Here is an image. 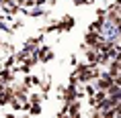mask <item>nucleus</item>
<instances>
[{
    "label": "nucleus",
    "instance_id": "f257e3e1",
    "mask_svg": "<svg viewBox=\"0 0 121 118\" xmlns=\"http://www.w3.org/2000/svg\"><path fill=\"white\" fill-rule=\"evenodd\" d=\"M113 75L107 73V75H99V90H109V88L113 86Z\"/></svg>",
    "mask_w": 121,
    "mask_h": 118
},
{
    "label": "nucleus",
    "instance_id": "f03ea898",
    "mask_svg": "<svg viewBox=\"0 0 121 118\" xmlns=\"http://www.w3.org/2000/svg\"><path fill=\"white\" fill-rule=\"evenodd\" d=\"M74 86H76V84H70V88H66V90H64V98H66V102H72V100L78 96V90H76Z\"/></svg>",
    "mask_w": 121,
    "mask_h": 118
},
{
    "label": "nucleus",
    "instance_id": "7ed1b4c3",
    "mask_svg": "<svg viewBox=\"0 0 121 118\" xmlns=\"http://www.w3.org/2000/svg\"><path fill=\"white\" fill-rule=\"evenodd\" d=\"M72 27H74V19H72V16H66L62 23H57V29H60V31H70Z\"/></svg>",
    "mask_w": 121,
    "mask_h": 118
},
{
    "label": "nucleus",
    "instance_id": "20e7f679",
    "mask_svg": "<svg viewBox=\"0 0 121 118\" xmlns=\"http://www.w3.org/2000/svg\"><path fill=\"white\" fill-rule=\"evenodd\" d=\"M78 108H80L78 100H76V102H74V100L68 102V114H70V116H80V110H78Z\"/></svg>",
    "mask_w": 121,
    "mask_h": 118
},
{
    "label": "nucleus",
    "instance_id": "39448f33",
    "mask_svg": "<svg viewBox=\"0 0 121 118\" xmlns=\"http://www.w3.org/2000/svg\"><path fill=\"white\" fill-rule=\"evenodd\" d=\"M51 57H53V53H51L49 49H41V51H37V59H41V61H49Z\"/></svg>",
    "mask_w": 121,
    "mask_h": 118
},
{
    "label": "nucleus",
    "instance_id": "423d86ee",
    "mask_svg": "<svg viewBox=\"0 0 121 118\" xmlns=\"http://www.w3.org/2000/svg\"><path fill=\"white\" fill-rule=\"evenodd\" d=\"M103 20H105V19H99L96 23H92V25L88 27V31H92V33H103Z\"/></svg>",
    "mask_w": 121,
    "mask_h": 118
},
{
    "label": "nucleus",
    "instance_id": "0eeeda50",
    "mask_svg": "<svg viewBox=\"0 0 121 118\" xmlns=\"http://www.w3.org/2000/svg\"><path fill=\"white\" fill-rule=\"evenodd\" d=\"M33 84H39V80L35 77V75H29V77H25V86H27V88L33 86Z\"/></svg>",
    "mask_w": 121,
    "mask_h": 118
},
{
    "label": "nucleus",
    "instance_id": "6e6552de",
    "mask_svg": "<svg viewBox=\"0 0 121 118\" xmlns=\"http://www.w3.org/2000/svg\"><path fill=\"white\" fill-rule=\"evenodd\" d=\"M8 80H13V75H10V71H8V69H4V71L0 73V81H8Z\"/></svg>",
    "mask_w": 121,
    "mask_h": 118
},
{
    "label": "nucleus",
    "instance_id": "1a4fd4ad",
    "mask_svg": "<svg viewBox=\"0 0 121 118\" xmlns=\"http://www.w3.org/2000/svg\"><path fill=\"white\" fill-rule=\"evenodd\" d=\"M29 110H31V114H39V112H41V106H39V102H35L33 106H29Z\"/></svg>",
    "mask_w": 121,
    "mask_h": 118
},
{
    "label": "nucleus",
    "instance_id": "9d476101",
    "mask_svg": "<svg viewBox=\"0 0 121 118\" xmlns=\"http://www.w3.org/2000/svg\"><path fill=\"white\" fill-rule=\"evenodd\" d=\"M37 41L39 39H29V41H27V49H33V47L37 45Z\"/></svg>",
    "mask_w": 121,
    "mask_h": 118
},
{
    "label": "nucleus",
    "instance_id": "9b49d317",
    "mask_svg": "<svg viewBox=\"0 0 121 118\" xmlns=\"http://www.w3.org/2000/svg\"><path fill=\"white\" fill-rule=\"evenodd\" d=\"M96 14H99V19H105V14H107V12H105V8H99Z\"/></svg>",
    "mask_w": 121,
    "mask_h": 118
},
{
    "label": "nucleus",
    "instance_id": "f8f14e48",
    "mask_svg": "<svg viewBox=\"0 0 121 118\" xmlns=\"http://www.w3.org/2000/svg\"><path fill=\"white\" fill-rule=\"evenodd\" d=\"M39 100H41V96H39V94H33V96H31V102H33V104H35V102H39Z\"/></svg>",
    "mask_w": 121,
    "mask_h": 118
},
{
    "label": "nucleus",
    "instance_id": "ddd939ff",
    "mask_svg": "<svg viewBox=\"0 0 121 118\" xmlns=\"http://www.w3.org/2000/svg\"><path fill=\"white\" fill-rule=\"evenodd\" d=\"M74 2H76V4H86L88 0H74Z\"/></svg>",
    "mask_w": 121,
    "mask_h": 118
},
{
    "label": "nucleus",
    "instance_id": "4468645a",
    "mask_svg": "<svg viewBox=\"0 0 121 118\" xmlns=\"http://www.w3.org/2000/svg\"><path fill=\"white\" fill-rule=\"evenodd\" d=\"M35 2H37V4H43V2H45V0H35Z\"/></svg>",
    "mask_w": 121,
    "mask_h": 118
},
{
    "label": "nucleus",
    "instance_id": "2eb2a0df",
    "mask_svg": "<svg viewBox=\"0 0 121 118\" xmlns=\"http://www.w3.org/2000/svg\"><path fill=\"white\" fill-rule=\"evenodd\" d=\"M2 90H4V86H2V81H0V92H2Z\"/></svg>",
    "mask_w": 121,
    "mask_h": 118
}]
</instances>
